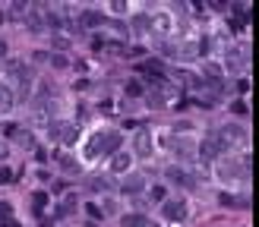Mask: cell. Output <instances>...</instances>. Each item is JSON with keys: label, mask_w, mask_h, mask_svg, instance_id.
Listing matches in <instances>:
<instances>
[{"label": "cell", "mask_w": 259, "mask_h": 227, "mask_svg": "<svg viewBox=\"0 0 259 227\" xmlns=\"http://www.w3.org/2000/svg\"><path fill=\"white\" fill-rule=\"evenodd\" d=\"M10 76L19 82V89L13 92L16 98H32V89H35V73H32V69H29L26 63L13 60V63H10Z\"/></svg>", "instance_id": "1"}, {"label": "cell", "mask_w": 259, "mask_h": 227, "mask_svg": "<svg viewBox=\"0 0 259 227\" xmlns=\"http://www.w3.org/2000/svg\"><path fill=\"white\" fill-rule=\"evenodd\" d=\"M212 136H215V142H218L221 148H234V145H243V142H246V133H243V129H240L237 123L221 126L218 133H212Z\"/></svg>", "instance_id": "2"}, {"label": "cell", "mask_w": 259, "mask_h": 227, "mask_svg": "<svg viewBox=\"0 0 259 227\" xmlns=\"http://www.w3.org/2000/svg\"><path fill=\"white\" fill-rule=\"evenodd\" d=\"M253 167V161L246 158L243 164H237V161H225V164H218V180L221 183H237L240 177H246V171Z\"/></svg>", "instance_id": "3"}, {"label": "cell", "mask_w": 259, "mask_h": 227, "mask_svg": "<svg viewBox=\"0 0 259 227\" xmlns=\"http://www.w3.org/2000/svg\"><path fill=\"white\" fill-rule=\"evenodd\" d=\"M149 29L155 32V35H161V38H168V35H174L177 22H174V16H171V13H155V16L149 19Z\"/></svg>", "instance_id": "4"}, {"label": "cell", "mask_w": 259, "mask_h": 227, "mask_svg": "<svg viewBox=\"0 0 259 227\" xmlns=\"http://www.w3.org/2000/svg\"><path fill=\"white\" fill-rule=\"evenodd\" d=\"M164 57H174V60H196L199 57V44H177V47H164Z\"/></svg>", "instance_id": "5"}, {"label": "cell", "mask_w": 259, "mask_h": 227, "mask_svg": "<svg viewBox=\"0 0 259 227\" xmlns=\"http://www.w3.org/2000/svg\"><path fill=\"white\" fill-rule=\"evenodd\" d=\"M161 214H164V218H168V221L180 224V221L186 218V202H183V199H171V202H164Z\"/></svg>", "instance_id": "6"}, {"label": "cell", "mask_w": 259, "mask_h": 227, "mask_svg": "<svg viewBox=\"0 0 259 227\" xmlns=\"http://www.w3.org/2000/svg\"><path fill=\"white\" fill-rule=\"evenodd\" d=\"M133 152H136V158H149V155H152V133H149V129H136Z\"/></svg>", "instance_id": "7"}, {"label": "cell", "mask_w": 259, "mask_h": 227, "mask_svg": "<svg viewBox=\"0 0 259 227\" xmlns=\"http://www.w3.org/2000/svg\"><path fill=\"white\" fill-rule=\"evenodd\" d=\"M196 148H199L196 155H199V158H203V161H212V158H218V155H221V145L215 142V136H212V133H209V136H206L203 142H199Z\"/></svg>", "instance_id": "8"}, {"label": "cell", "mask_w": 259, "mask_h": 227, "mask_svg": "<svg viewBox=\"0 0 259 227\" xmlns=\"http://www.w3.org/2000/svg\"><path fill=\"white\" fill-rule=\"evenodd\" d=\"M171 152L177 155V158H196V142L177 136V139H171Z\"/></svg>", "instance_id": "9"}, {"label": "cell", "mask_w": 259, "mask_h": 227, "mask_svg": "<svg viewBox=\"0 0 259 227\" xmlns=\"http://www.w3.org/2000/svg\"><path fill=\"white\" fill-rule=\"evenodd\" d=\"M130 164H133V155L130 152H114L111 155V171L114 174H130Z\"/></svg>", "instance_id": "10"}, {"label": "cell", "mask_w": 259, "mask_h": 227, "mask_svg": "<svg viewBox=\"0 0 259 227\" xmlns=\"http://www.w3.org/2000/svg\"><path fill=\"white\" fill-rule=\"evenodd\" d=\"M225 63H228V69H231V73H240V69L246 66V54L240 51V47H228Z\"/></svg>", "instance_id": "11"}, {"label": "cell", "mask_w": 259, "mask_h": 227, "mask_svg": "<svg viewBox=\"0 0 259 227\" xmlns=\"http://www.w3.org/2000/svg\"><path fill=\"white\" fill-rule=\"evenodd\" d=\"M143 186H146V177L143 174H126V180H123V193L126 196H139V193H143Z\"/></svg>", "instance_id": "12"}, {"label": "cell", "mask_w": 259, "mask_h": 227, "mask_svg": "<svg viewBox=\"0 0 259 227\" xmlns=\"http://www.w3.org/2000/svg\"><path fill=\"white\" fill-rule=\"evenodd\" d=\"M218 202H221L225 208H250V205H253V202L246 199V196H234V193H221Z\"/></svg>", "instance_id": "13"}, {"label": "cell", "mask_w": 259, "mask_h": 227, "mask_svg": "<svg viewBox=\"0 0 259 227\" xmlns=\"http://www.w3.org/2000/svg\"><path fill=\"white\" fill-rule=\"evenodd\" d=\"M123 224H126V227H158L152 218H146L143 211H130V214H123Z\"/></svg>", "instance_id": "14"}, {"label": "cell", "mask_w": 259, "mask_h": 227, "mask_svg": "<svg viewBox=\"0 0 259 227\" xmlns=\"http://www.w3.org/2000/svg\"><path fill=\"white\" fill-rule=\"evenodd\" d=\"M164 174H168V180H171V183H180V186H193V177L186 174L183 167H177V164H174V167H168V171H164Z\"/></svg>", "instance_id": "15"}, {"label": "cell", "mask_w": 259, "mask_h": 227, "mask_svg": "<svg viewBox=\"0 0 259 227\" xmlns=\"http://www.w3.org/2000/svg\"><path fill=\"white\" fill-rule=\"evenodd\" d=\"M26 22H29V32H44V16H41V10L38 7H29V13H26Z\"/></svg>", "instance_id": "16"}, {"label": "cell", "mask_w": 259, "mask_h": 227, "mask_svg": "<svg viewBox=\"0 0 259 227\" xmlns=\"http://www.w3.org/2000/svg\"><path fill=\"white\" fill-rule=\"evenodd\" d=\"M120 148V133H101V155H114Z\"/></svg>", "instance_id": "17"}, {"label": "cell", "mask_w": 259, "mask_h": 227, "mask_svg": "<svg viewBox=\"0 0 259 227\" xmlns=\"http://www.w3.org/2000/svg\"><path fill=\"white\" fill-rule=\"evenodd\" d=\"M16 107V95L10 86H0V114H7V111H13Z\"/></svg>", "instance_id": "18"}, {"label": "cell", "mask_w": 259, "mask_h": 227, "mask_svg": "<svg viewBox=\"0 0 259 227\" xmlns=\"http://www.w3.org/2000/svg\"><path fill=\"white\" fill-rule=\"evenodd\" d=\"M82 22H86V29H98V26H104V13H98V10H86L82 13Z\"/></svg>", "instance_id": "19"}, {"label": "cell", "mask_w": 259, "mask_h": 227, "mask_svg": "<svg viewBox=\"0 0 259 227\" xmlns=\"http://www.w3.org/2000/svg\"><path fill=\"white\" fill-rule=\"evenodd\" d=\"M95 193H111L114 183H111V177H92V183H89Z\"/></svg>", "instance_id": "20"}, {"label": "cell", "mask_w": 259, "mask_h": 227, "mask_svg": "<svg viewBox=\"0 0 259 227\" xmlns=\"http://www.w3.org/2000/svg\"><path fill=\"white\" fill-rule=\"evenodd\" d=\"M86 155H89V158H98V155H101V133H95V136L89 139V145H86Z\"/></svg>", "instance_id": "21"}, {"label": "cell", "mask_w": 259, "mask_h": 227, "mask_svg": "<svg viewBox=\"0 0 259 227\" xmlns=\"http://www.w3.org/2000/svg\"><path fill=\"white\" fill-rule=\"evenodd\" d=\"M13 136H16V142H19V145H22V148H35V136L29 133V129H26V133H22V129H16V133H13Z\"/></svg>", "instance_id": "22"}, {"label": "cell", "mask_w": 259, "mask_h": 227, "mask_svg": "<svg viewBox=\"0 0 259 227\" xmlns=\"http://www.w3.org/2000/svg\"><path fill=\"white\" fill-rule=\"evenodd\" d=\"M73 208H76V202H73V196H70L67 202H60V205H57V208H54V218H67V214H70V211H73Z\"/></svg>", "instance_id": "23"}, {"label": "cell", "mask_w": 259, "mask_h": 227, "mask_svg": "<svg viewBox=\"0 0 259 227\" xmlns=\"http://www.w3.org/2000/svg\"><path fill=\"white\" fill-rule=\"evenodd\" d=\"M26 13H29V4H22V0L10 4V16H13V19H26Z\"/></svg>", "instance_id": "24"}, {"label": "cell", "mask_w": 259, "mask_h": 227, "mask_svg": "<svg viewBox=\"0 0 259 227\" xmlns=\"http://www.w3.org/2000/svg\"><path fill=\"white\" fill-rule=\"evenodd\" d=\"M48 63H51L54 69H67V66H70L67 54H48Z\"/></svg>", "instance_id": "25"}, {"label": "cell", "mask_w": 259, "mask_h": 227, "mask_svg": "<svg viewBox=\"0 0 259 227\" xmlns=\"http://www.w3.org/2000/svg\"><path fill=\"white\" fill-rule=\"evenodd\" d=\"M51 44L57 47V54H63L67 47H70V38H63V35H51Z\"/></svg>", "instance_id": "26"}, {"label": "cell", "mask_w": 259, "mask_h": 227, "mask_svg": "<svg viewBox=\"0 0 259 227\" xmlns=\"http://www.w3.org/2000/svg\"><path fill=\"white\" fill-rule=\"evenodd\" d=\"M60 167H63V171H70V174H79V164L73 158H67V155H60Z\"/></svg>", "instance_id": "27"}, {"label": "cell", "mask_w": 259, "mask_h": 227, "mask_svg": "<svg viewBox=\"0 0 259 227\" xmlns=\"http://www.w3.org/2000/svg\"><path fill=\"white\" fill-rule=\"evenodd\" d=\"M76 136H79V129H76V126H63V136H60V139L70 145V142H76Z\"/></svg>", "instance_id": "28"}, {"label": "cell", "mask_w": 259, "mask_h": 227, "mask_svg": "<svg viewBox=\"0 0 259 227\" xmlns=\"http://www.w3.org/2000/svg\"><path fill=\"white\" fill-rule=\"evenodd\" d=\"M32 205H35V211H41L44 205H48V196H44V193H35L32 196Z\"/></svg>", "instance_id": "29"}, {"label": "cell", "mask_w": 259, "mask_h": 227, "mask_svg": "<svg viewBox=\"0 0 259 227\" xmlns=\"http://www.w3.org/2000/svg\"><path fill=\"white\" fill-rule=\"evenodd\" d=\"M4 183H13V171H10L7 164H0V186Z\"/></svg>", "instance_id": "30"}, {"label": "cell", "mask_w": 259, "mask_h": 227, "mask_svg": "<svg viewBox=\"0 0 259 227\" xmlns=\"http://www.w3.org/2000/svg\"><path fill=\"white\" fill-rule=\"evenodd\" d=\"M133 32H149V19L146 16H136L133 19Z\"/></svg>", "instance_id": "31"}, {"label": "cell", "mask_w": 259, "mask_h": 227, "mask_svg": "<svg viewBox=\"0 0 259 227\" xmlns=\"http://www.w3.org/2000/svg\"><path fill=\"white\" fill-rule=\"evenodd\" d=\"M126 95H133V98H136V95H143V86H139L136 79H133V82H126Z\"/></svg>", "instance_id": "32"}, {"label": "cell", "mask_w": 259, "mask_h": 227, "mask_svg": "<svg viewBox=\"0 0 259 227\" xmlns=\"http://www.w3.org/2000/svg\"><path fill=\"white\" fill-rule=\"evenodd\" d=\"M108 10H111V13H117V16H123V13H126V4H120V0H117V4H111Z\"/></svg>", "instance_id": "33"}, {"label": "cell", "mask_w": 259, "mask_h": 227, "mask_svg": "<svg viewBox=\"0 0 259 227\" xmlns=\"http://www.w3.org/2000/svg\"><path fill=\"white\" fill-rule=\"evenodd\" d=\"M152 199H164V186H152Z\"/></svg>", "instance_id": "34"}, {"label": "cell", "mask_w": 259, "mask_h": 227, "mask_svg": "<svg viewBox=\"0 0 259 227\" xmlns=\"http://www.w3.org/2000/svg\"><path fill=\"white\" fill-rule=\"evenodd\" d=\"M92 47H95V51H104V47H108V41H104V38H95V41H92Z\"/></svg>", "instance_id": "35"}, {"label": "cell", "mask_w": 259, "mask_h": 227, "mask_svg": "<svg viewBox=\"0 0 259 227\" xmlns=\"http://www.w3.org/2000/svg\"><path fill=\"white\" fill-rule=\"evenodd\" d=\"M89 214H92V218H101V208L95 205V202H92V205H89Z\"/></svg>", "instance_id": "36"}, {"label": "cell", "mask_w": 259, "mask_h": 227, "mask_svg": "<svg viewBox=\"0 0 259 227\" xmlns=\"http://www.w3.org/2000/svg\"><path fill=\"white\" fill-rule=\"evenodd\" d=\"M4 54H7V41H4V38H0V57H4Z\"/></svg>", "instance_id": "37"}, {"label": "cell", "mask_w": 259, "mask_h": 227, "mask_svg": "<svg viewBox=\"0 0 259 227\" xmlns=\"http://www.w3.org/2000/svg\"><path fill=\"white\" fill-rule=\"evenodd\" d=\"M0 22H4V13H0Z\"/></svg>", "instance_id": "38"}, {"label": "cell", "mask_w": 259, "mask_h": 227, "mask_svg": "<svg viewBox=\"0 0 259 227\" xmlns=\"http://www.w3.org/2000/svg\"><path fill=\"white\" fill-rule=\"evenodd\" d=\"M92 227H95V224H92Z\"/></svg>", "instance_id": "39"}]
</instances>
